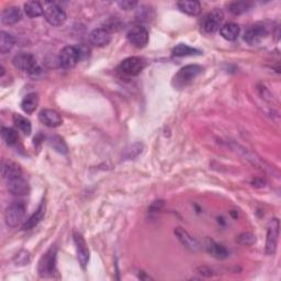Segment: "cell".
Instances as JSON below:
<instances>
[{"instance_id": "cell-1", "label": "cell", "mask_w": 281, "mask_h": 281, "mask_svg": "<svg viewBox=\"0 0 281 281\" xmlns=\"http://www.w3.org/2000/svg\"><path fill=\"white\" fill-rule=\"evenodd\" d=\"M202 70H204V69L200 65H187L183 67V69H180L179 71L175 75L173 84L177 88H184L188 86L201 74Z\"/></svg>"}, {"instance_id": "cell-2", "label": "cell", "mask_w": 281, "mask_h": 281, "mask_svg": "<svg viewBox=\"0 0 281 281\" xmlns=\"http://www.w3.org/2000/svg\"><path fill=\"white\" fill-rule=\"evenodd\" d=\"M81 50L77 46H65L59 55V64L64 70H70L79 63L81 59Z\"/></svg>"}, {"instance_id": "cell-3", "label": "cell", "mask_w": 281, "mask_h": 281, "mask_svg": "<svg viewBox=\"0 0 281 281\" xmlns=\"http://www.w3.org/2000/svg\"><path fill=\"white\" fill-rule=\"evenodd\" d=\"M56 247L52 246L49 251L43 255L42 258L40 259L38 272L41 277H52V276L54 275L56 268Z\"/></svg>"}, {"instance_id": "cell-4", "label": "cell", "mask_w": 281, "mask_h": 281, "mask_svg": "<svg viewBox=\"0 0 281 281\" xmlns=\"http://www.w3.org/2000/svg\"><path fill=\"white\" fill-rule=\"evenodd\" d=\"M224 20V13L221 9L215 8L212 11L208 12L201 20V29L206 33H214L222 27V22Z\"/></svg>"}, {"instance_id": "cell-5", "label": "cell", "mask_w": 281, "mask_h": 281, "mask_svg": "<svg viewBox=\"0 0 281 281\" xmlns=\"http://www.w3.org/2000/svg\"><path fill=\"white\" fill-rule=\"evenodd\" d=\"M43 15L46 21L53 27H60L66 21V13L63 8L55 2L44 3Z\"/></svg>"}, {"instance_id": "cell-6", "label": "cell", "mask_w": 281, "mask_h": 281, "mask_svg": "<svg viewBox=\"0 0 281 281\" xmlns=\"http://www.w3.org/2000/svg\"><path fill=\"white\" fill-rule=\"evenodd\" d=\"M12 64L15 69L29 72L31 75H35V72L40 70L34 55L25 52L15 55L12 59Z\"/></svg>"}, {"instance_id": "cell-7", "label": "cell", "mask_w": 281, "mask_h": 281, "mask_svg": "<svg viewBox=\"0 0 281 281\" xmlns=\"http://www.w3.org/2000/svg\"><path fill=\"white\" fill-rule=\"evenodd\" d=\"M269 34V28L265 23H255L251 25L244 33L243 39L249 45L259 44Z\"/></svg>"}, {"instance_id": "cell-8", "label": "cell", "mask_w": 281, "mask_h": 281, "mask_svg": "<svg viewBox=\"0 0 281 281\" xmlns=\"http://www.w3.org/2000/svg\"><path fill=\"white\" fill-rule=\"evenodd\" d=\"M25 205L22 201H17L10 205L6 212H4V220H6V224L9 227H15L18 226L20 222L22 221L25 214Z\"/></svg>"}, {"instance_id": "cell-9", "label": "cell", "mask_w": 281, "mask_h": 281, "mask_svg": "<svg viewBox=\"0 0 281 281\" xmlns=\"http://www.w3.org/2000/svg\"><path fill=\"white\" fill-rule=\"evenodd\" d=\"M128 41L131 43L133 46L138 49H143L147 45L148 40H149V34L148 31L145 27L142 25H135L127 34Z\"/></svg>"}, {"instance_id": "cell-10", "label": "cell", "mask_w": 281, "mask_h": 281, "mask_svg": "<svg viewBox=\"0 0 281 281\" xmlns=\"http://www.w3.org/2000/svg\"><path fill=\"white\" fill-rule=\"evenodd\" d=\"M144 66L145 63L143 59L138 56H131L120 64V70L128 76H138L143 70Z\"/></svg>"}, {"instance_id": "cell-11", "label": "cell", "mask_w": 281, "mask_h": 281, "mask_svg": "<svg viewBox=\"0 0 281 281\" xmlns=\"http://www.w3.org/2000/svg\"><path fill=\"white\" fill-rule=\"evenodd\" d=\"M279 220L278 218H272L269 222L267 231V241H266V254L274 255L277 249L278 237H279Z\"/></svg>"}, {"instance_id": "cell-12", "label": "cell", "mask_w": 281, "mask_h": 281, "mask_svg": "<svg viewBox=\"0 0 281 281\" xmlns=\"http://www.w3.org/2000/svg\"><path fill=\"white\" fill-rule=\"evenodd\" d=\"M74 243L78 262H79L82 269H86L88 262H89V249H88L86 241L79 233H74Z\"/></svg>"}, {"instance_id": "cell-13", "label": "cell", "mask_w": 281, "mask_h": 281, "mask_svg": "<svg viewBox=\"0 0 281 281\" xmlns=\"http://www.w3.org/2000/svg\"><path fill=\"white\" fill-rule=\"evenodd\" d=\"M7 188L13 196H24L28 195L30 191L28 181L23 178L22 175L7 180Z\"/></svg>"}, {"instance_id": "cell-14", "label": "cell", "mask_w": 281, "mask_h": 281, "mask_svg": "<svg viewBox=\"0 0 281 281\" xmlns=\"http://www.w3.org/2000/svg\"><path fill=\"white\" fill-rule=\"evenodd\" d=\"M39 120L44 126L49 128H57L63 123L61 114L55 110H52V109H43V110H41L39 113Z\"/></svg>"}, {"instance_id": "cell-15", "label": "cell", "mask_w": 281, "mask_h": 281, "mask_svg": "<svg viewBox=\"0 0 281 281\" xmlns=\"http://www.w3.org/2000/svg\"><path fill=\"white\" fill-rule=\"evenodd\" d=\"M90 43L97 48H103L111 41V33L106 28H97L89 35Z\"/></svg>"}, {"instance_id": "cell-16", "label": "cell", "mask_w": 281, "mask_h": 281, "mask_svg": "<svg viewBox=\"0 0 281 281\" xmlns=\"http://www.w3.org/2000/svg\"><path fill=\"white\" fill-rule=\"evenodd\" d=\"M175 235L177 236V238L179 239L180 243L183 244V245H184L185 247L190 249L191 252L199 251L200 244L198 243L197 239H195L194 237H192L188 232L185 231L184 228L177 227L176 230H175Z\"/></svg>"}, {"instance_id": "cell-17", "label": "cell", "mask_w": 281, "mask_h": 281, "mask_svg": "<svg viewBox=\"0 0 281 281\" xmlns=\"http://www.w3.org/2000/svg\"><path fill=\"white\" fill-rule=\"evenodd\" d=\"M45 210H46V205H45V201H42V204H41L38 208V210H36L32 215H31L27 221L23 223L22 225V230H31V228L35 227L36 225L39 224V223L43 220V217L45 215Z\"/></svg>"}, {"instance_id": "cell-18", "label": "cell", "mask_w": 281, "mask_h": 281, "mask_svg": "<svg viewBox=\"0 0 281 281\" xmlns=\"http://www.w3.org/2000/svg\"><path fill=\"white\" fill-rule=\"evenodd\" d=\"M21 18L22 13L19 7H9L1 13V22L4 24H14L19 22Z\"/></svg>"}, {"instance_id": "cell-19", "label": "cell", "mask_w": 281, "mask_h": 281, "mask_svg": "<svg viewBox=\"0 0 281 281\" xmlns=\"http://www.w3.org/2000/svg\"><path fill=\"white\" fill-rule=\"evenodd\" d=\"M179 10L188 15H198L201 12V4L196 0H183V1L177 2Z\"/></svg>"}, {"instance_id": "cell-20", "label": "cell", "mask_w": 281, "mask_h": 281, "mask_svg": "<svg viewBox=\"0 0 281 281\" xmlns=\"http://www.w3.org/2000/svg\"><path fill=\"white\" fill-rule=\"evenodd\" d=\"M206 248L208 253L217 259H224L228 256V251L224 246L215 243L214 241H211V239H208Z\"/></svg>"}, {"instance_id": "cell-21", "label": "cell", "mask_w": 281, "mask_h": 281, "mask_svg": "<svg viewBox=\"0 0 281 281\" xmlns=\"http://www.w3.org/2000/svg\"><path fill=\"white\" fill-rule=\"evenodd\" d=\"M39 106V96L36 92H30L21 101V109L23 112L31 114L33 113Z\"/></svg>"}, {"instance_id": "cell-22", "label": "cell", "mask_w": 281, "mask_h": 281, "mask_svg": "<svg viewBox=\"0 0 281 281\" xmlns=\"http://www.w3.org/2000/svg\"><path fill=\"white\" fill-rule=\"evenodd\" d=\"M239 32H241L239 25L233 22L226 23L220 28V34L222 38L227 41H235L238 38Z\"/></svg>"}, {"instance_id": "cell-23", "label": "cell", "mask_w": 281, "mask_h": 281, "mask_svg": "<svg viewBox=\"0 0 281 281\" xmlns=\"http://www.w3.org/2000/svg\"><path fill=\"white\" fill-rule=\"evenodd\" d=\"M1 175L2 178L7 181L14 178V177L22 175V171L17 164L12 162H3L1 165Z\"/></svg>"}, {"instance_id": "cell-24", "label": "cell", "mask_w": 281, "mask_h": 281, "mask_svg": "<svg viewBox=\"0 0 281 281\" xmlns=\"http://www.w3.org/2000/svg\"><path fill=\"white\" fill-rule=\"evenodd\" d=\"M202 52L198 49L191 48V46L180 43L173 49V55L177 57H185V56H195V55H201Z\"/></svg>"}, {"instance_id": "cell-25", "label": "cell", "mask_w": 281, "mask_h": 281, "mask_svg": "<svg viewBox=\"0 0 281 281\" xmlns=\"http://www.w3.org/2000/svg\"><path fill=\"white\" fill-rule=\"evenodd\" d=\"M14 46V38L13 36L6 32V31H1L0 32V53L7 54L13 49Z\"/></svg>"}, {"instance_id": "cell-26", "label": "cell", "mask_w": 281, "mask_h": 281, "mask_svg": "<svg viewBox=\"0 0 281 281\" xmlns=\"http://www.w3.org/2000/svg\"><path fill=\"white\" fill-rule=\"evenodd\" d=\"M253 6L249 1H232L228 4V11L234 15H241L248 12Z\"/></svg>"}, {"instance_id": "cell-27", "label": "cell", "mask_w": 281, "mask_h": 281, "mask_svg": "<svg viewBox=\"0 0 281 281\" xmlns=\"http://www.w3.org/2000/svg\"><path fill=\"white\" fill-rule=\"evenodd\" d=\"M24 12L29 18H38L43 14L44 9L38 1H29L24 4Z\"/></svg>"}, {"instance_id": "cell-28", "label": "cell", "mask_w": 281, "mask_h": 281, "mask_svg": "<svg viewBox=\"0 0 281 281\" xmlns=\"http://www.w3.org/2000/svg\"><path fill=\"white\" fill-rule=\"evenodd\" d=\"M13 123H14V126L17 127L20 131L23 132L25 135L31 134V131H32V126H31V122L28 119H25L22 116H19V114H14Z\"/></svg>"}, {"instance_id": "cell-29", "label": "cell", "mask_w": 281, "mask_h": 281, "mask_svg": "<svg viewBox=\"0 0 281 281\" xmlns=\"http://www.w3.org/2000/svg\"><path fill=\"white\" fill-rule=\"evenodd\" d=\"M1 137L2 140H4V143L9 145V146H13V145L18 143L19 140L18 132L12 128H2Z\"/></svg>"}, {"instance_id": "cell-30", "label": "cell", "mask_w": 281, "mask_h": 281, "mask_svg": "<svg viewBox=\"0 0 281 281\" xmlns=\"http://www.w3.org/2000/svg\"><path fill=\"white\" fill-rule=\"evenodd\" d=\"M50 144L52 145L56 152H59L61 154H66L67 153V145L65 144L64 140L60 137H52L50 139Z\"/></svg>"}, {"instance_id": "cell-31", "label": "cell", "mask_w": 281, "mask_h": 281, "mask_svg": "<svg viewBox=\"0 0 281 281\" xmlns=\"http://www.w3.org/2000/svg\"><path fill=\"white\" fill-rule=\"evenodd\" d=\"M142 148L143 145L140 143H134L132 145H130V146L124 150V157L127 159H132L134 157H137V156L140 155V153H142Z\"/></svg>"}, {"instance_id": "cell-32", "label": "cell", "mask_w": 281, "mask_h": 281, "mask_svg": "<svg viewBox=\"0 0 281 281\" xmlns=\"http://www.w3.org/2000/svg\"><path fill=\"white\" fill-rule=\"evenodd\" d=\"M236 242L238 244H241V245L249 246L253 245V244L256 242V237H255V235H253L252 233H242L237 236Z\"/></svg>"}, {"instance_id": "cell-33", "label": "cell", "mask_w": 281, "mask_h": 281, "mask_svg": "<svg viewBox=\"0 0 281 281\" xmlns=\"http://www.w3.org/2000/svg\"><path fill=\"white\" fill-rule=\"evenodd\" d=\"M15 265H25L30 262V256H29V253L28 252H20L19 254H17V256H15Z\"/></svg>"}, {"instance_id": "cell-34", "label": "cell", "mask_w": 281, "mask_h": 281, "mask_svg": "<svg viewBox=\"0 0 281 281\" xmlns=\"http://www.w3.org/2000/svg\"><path fill=\"white\" fill-rule=\"evenodd\" d=\"M118 4L120 8L123 10H132L137 7L138 2L137 1H130V0H124V1H119Z\"/></svg>"}]
</instances>
